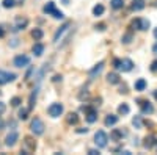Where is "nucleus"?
Returning <instances> with one entry per match:
<instances>
[{"instance_id": "c85d7f7f", "label": "nucleus", "mask_w": 157, "mask_h": 155, "mask_svg": "<svg viewBox=\"0 0 157 155\" xmlns=\"http://www.w3.org/2000/svg\"><path fill=\"white\" fill-rule=\"evenodd\" d=\"M102 13H104V6H102V5H96V6L93 8V14H94V16H101Z\"/></svg>"}, {"instance_id": "4c0bfd02", "label": "nucleus", "mask_w": 157, "mask_h": 155, "mask_svg": "<svg viewBox=\"0 0 157 155\" xmlns=\"http://www.w3.org/2000/svg\"><path fill=\"white\" fill-rule=\"evenodd\" d=\"M88 128H77V133H86Z\"/></svg>"}, {"instance_id": "2f4dec72", "label": "nucleus", "mask_w": 157, "mask_h": 155, "mask_svg": "<svg viewBox=\"0 0 157 155\" xmlns=\"http://www.w3.org/2000/svg\"><path fill=\"white\" fill-rule=\"evenodd\" d=\"M130 41H132V33H127V35L123 36V42H124V44H129Z\"/></svg>"}, {"instance_id": "9b49d317", "label": "nucleus", "mask_w": 157, "mask_h": 155, "mask_svg": "<svg viewBox=\"0 0 157 155\" xmlns=\"http://www.w3.org/2000/svg\"><path fill=\"white\" fill-rule=\"evenodd\" d=\"M132 68H134V63H132V60H129V58L121 60V61H120V66H118V69L123 71V72H129V71H132Z\"/></svg>"}, {"instance_id": "5701e85b", "label": "nucleus", "mask_w": 157, "mask_h": 155, "mask_svg": "<svg viewBox=\"0 0 157 155\" xmlns=\"http://www.w3.org/2000/svg\"><path fill=\"white\" fill-rule=\"evenodd\" d=\"M110 5L113 9H121L124 6V0H110Z\"/></svg>"}, {"instance_id": "bb28decb", "label": "nucleus", "mask_w": 157, "mask_h": 155, "mask_svg": "<svg viewBox=\"0 0 157 155\" xmlns=\"http://www.w3.org/2000/svg\"><path fill=\"white\" fill-rule=\"evenodd\" d=\"M90 97V93H88V89L86 88H83L80 93H78V100H85V99H88Z\"/></svg>"}, {"instance_id": "dca6fc26", "label": "nucleus", "mask_w": 157, "mask_h": 155, "mask_svg": "<svg viewBox=\"0 0 157 155\" xmlns=\"http://www.w3.org/2000/svg\"><path fill=\"white\" fill-rule=\"evenodd\" d=\"M155 143H157V138H155L154 135H149V136L145 138V143H143V146H145L146 149H151V147L155 146Z\"/></svg>"}, {"instance_id": "f3484780", "label": "nucleus", "mask_w": 157, "mask_h": 155, "mask_svg": "<svg viewBox=\"0 0 157 155\" xmlns=\"http://www.w3.org/2000/svg\"><path fill=\"white\" fill-rule=\"evenodd\" d=\"M107 82L110 85H116V83H120V75H118L116 72H110L107 75Z\"/></svg>"}, {"instance_id": "a19ab883", "label": "nucleus", "mask_w": 157, "mask_h": 155, "mask_svg": "<svg viewBox=\"0 0 157 155\" xmlns=\"http://www.w3.org/2000/svg\"><path fill=\"white\" fill-rule=\"evenodd\" d=\"M152 54L157 55V44H154V47H152Z\"/></svg>"}, {"instance_id": "ea45409f", "label": "nucleus", "mask_w": 157, "mask_h": 155, "mask_svg": "<svg viewBox=\"0 0 157 155\" xmlns=\"http://www.w3.org/2000/svg\"><path fill=\"white\" fill-rule=\"evenodd\" d=\"M54 82H61V75H55L54 77Z\"/></svg>"}, {"instance_id": "c9c22d12", "label": "nucleus", "mask_w": 157, "mask_h": 155, "mask_svg": "<svg viewBox=\"0 0 157 155\" xmlns=\"http://www.w3.org/2000/svg\"><path fill=\"white\" fill-rule=\"evenodd\" d=\"M96 28L101 30V31H104V30H105V24H98V25H96Z\"/></svg>"}, {"instance_id": "4be33fe9", "label": "nucleus", "mask_w": 157, "mask_h": 155, "mask_svg": "<svg viewBox=\"0 0 157 155\" xmlns=\"http://www.w3.org/2000/svg\"><path fill=\"white\" fill-rule=\"evenodd\" d=\"M116 122H118V116H115V114H109L107 118H105V125H107V127L115 125Z\"/></svg>"}, {"instance_id": "423d86ee", "label": "nucleus", "mask_w": 157, "mask_h": 155, "mask_svg": "<svg viewBox=\"0 0 157 155\" xmlns=\"http://www.w3.org/2000/svg\"><path fill=\"white\" fill-rule=\"evenodd\" d=\"M47 113L52 118H58V116L63 114V105L61 103H52V105L47 108Z\"/></svg>"}, {"instance_id": "9d476101", "label": "nucleus", "mask_w": 157, "mask_h": 155, "mask_svg": "<svg viewBox=\"0 0 157 155\" xmlns=\"http://www.w3.org/2000/svg\"><path fill=\"white\" fill-rule=\"evenodd\" d=\"M29 63H30V58L27 55H17L14 58V66L16 68H25V66H29Z\"/></svg>"}, {"instance_id": "58836bf2", "label": "nucleus", "mask_w": 157, "mask_h": 155, "mask_svg": "<svg viewBox=\"0 0 157 155\" xmlns=\"http://www.w3.org/2000/svg\"><path fill=\"white\" fill-rule=\"evenodd\" d=\"M90 155H99V150H94V149H91L90 152H88Z\"/></svg>"}, {"instance_id": "79ce46f5", "label": "nucleus", "mask_w": 157, "mask_h": 155, "mask_svg": "<svg viewBox=\"0 0 157 155\" xmlns=\"http://www.w3.org/2000/svg\"><path fill=\"white\" fill-rule=\"evenodd\" d=\"M3 36H5V30L0 27V38H3Z\"/></svg>"}, {"instance_id": "6ab92c4d", "label": "nucleus", "mask_w": 157, "mask_h": 155, "mask_svg": "<svg viewBox=\"0 0 157 155\" xmlns=\"http://www.w3.org/2000/svg\"><path fill=\"white\" fill-rule=\"evenodd\" d=\"M123 136H124V132H123V130H120V128H115V130L112 132V135H110V138H112V139H115V141H120Z\"/></svg>"}, {"instance_id": "39448f33", "label": "nucleus", "mask_w": 157, "mask_h": 155, "mask_svg": "<svg viewBox=\"0 0 157 155\" xmlns=\"http://www.w3.org/2000/svg\"><path fill=\"white\" fill-rule=\"evenodd\" d=\"M130 28H137V30H141V31H145L149 28V20L146 19H135L132 24H130Z\"/></svg>"}, {"instance_id": "e433bc0d", "label": "nucleus", "mask_w": 157, "mask_h": 155, "mask_svg": "<svg viewBox=\"0 0 157 155\" xmlns=\"http://www.w3.org/2000/svg\"><path fill=\"white\" fill-rule=\"evenodd\" d=\"M5 108H6V107H5V103H3V102H0V114H3V113H5Z\"/></svg>"}, {"instance_id": "7ed1b4c3", "label": "nucleus", "mask_w": 157, "mask_h": 155, "mask_svg": "<svg viewBox=\"0 0 157 155\" xmlns=\"http://www.w3.org/2000/svg\"><path fill=\"white\" fill-rule=\"evenodd\" d=\"M30 130L35 133V135H43L44 133V124L39 118H35L30 124Z\"/></svg>"}, {"instance_id": "f704fd0d", "label": "nucleus", "mask_w": 157, "mask_h": 155, "mask_svg": "<svg viewBox=\"0 0 157 155\" xmlns=\"http://www.w3.org/2000/svg\"><path fill=\"white\" fill-rule=\"evenodd\" d=\"M151 71H152V72H157V60L151 63Z\"/></svg>"}, {"instance_id": "f03ea898", "label": "nucleus", "mask_w": 157, "mask_h": 155, "mask_svg": "<svg viewBox=\"0 0 157 155\" xmlns=\"http://www.w3.org/2000/svg\"><path fill=\"white\" fill-rule=\"evenodd\" d=\"M43 11L46 13V14H52L55 19H63V17H64V16H63V13L58 11V9L55 8V3H54V2H49V3L43 8Z\"/></svg>"}, {"instance_id": "f257e3e1", "label": "nucleus", "mask_w": 157, "mask_h": 155, "mask_svg": "<svg viewBox=\"0 0 157 155\" xmlns=\"http://www.w3.org/2000/svg\"><path fill=\"white\" fill-rule=\"evenodd\" d=\"M36 150V141L32 136H25L22 141V153L24 155H30Z\"/></svg>"}, {"instance_id": "0eeeda50", "label": "nucleus", "mask_w": 157, "mask_h": 155, "mask_svg": "<svg viewBox=\"0 0 157 155\" xmlns=\"http://www.w3.org/2000/svg\"><path fill=\"white\" fill-rule=\"evenodd\" d=\"M83 111H85V116H86V121L90 124H93V122L98 121V113H96V110L93 107H86V108L83 107Z\"/></svg>"}, {"instance_id": "a18cd8bd", "label": "nucleus", "mask_w": 157, "mask_h": 155, "mask_svg": "<svg viewBox=\"0 0 157 155\" xmlns=\"http://www.w3.org/2000/svg\"><path fill=\"white\" fill-rule=\"evenodd\" d=\"M154 36H155V39H157V28L154 30Z\"/></svg>"}, {"instance_id": "20e7f679", "label": "nucleus", "mask_w": 157, "mask_h": 155, "mask_svg": "<svg viewBox=\"0 0 157 155\" xmlns=\"http://www.w3.org/2000/svg\"><path fill=\"white\" fill-rule=\"evenodd\" d=\"M107 141H109V136L104 130H99L96 135H94V143L98 147H105L107 146Z\"/></svg>"}, {"instance_id": "c756f323", "label": "nucleus", "mask_w": 157, "mask_h": 155, "mask_svg": "<svg viewBox=\"0 0 157 155\" xmlns=\"http://www.w3.org/2000/svg\"><path fill=\"white\" fill-rule=\"evenodd\" d=\"M132 124L135 125V128H140V127H141V119H140V116H135L134 121H132Z\"/></svg>"}, {"instance_id": "4468645a", "label": "nucleus", "mask_w": 157, "mask_h": 155, "mask_svg": "<svg viewBox=\"0 0 157 155\" xmlns=\"http://www.w3.org/2000/svg\"><path fill=\"white\" fill-rule=\"evenodd\" d=\"M17 138H19V135H17V132H11L8 136H6V139H5V144L8 146V147H13L16 144V141H17Z\"/></svg>"}, {"instance_id": "37998d69", "label": "nucleus", "mask_w": 157, "mask_h": 155, "mask_svg": "<svg viewBox=\"0 0 157 155\" xmlns=\"http://www.w3.org/2000/svg\"><path fill=\"white\" fill-rule=\"evenodd\" d=\"M3 128V121H2V118H0V130Z\"/></svg>"}, {"instance_id": "473e14b6", "label": "nucleus", "mask_w": 157, "mask_h": 155, "mask_svg": "<svg viewBox=\"0 0 157 155\" xmlns=\"http://www.w3.org/2000/svg\"><path fill=\"white\" fill-rule=\"evenodd\" d=\"M14 0H3V6L5 8H13V6H14Z\"/></svg>"}, {"instance_id": "412c9836", "label": "nucleus", "mask_w": 157, "mask_h": 155, "mask_svg": "<svg viewBox=\"0 0 157 155\" xmlns=\"http://www.w3.org/2000/svg\"><path fill=\"white\" fill-rule=\"evenodd\" d=\"M43 52H44V46H43L41 42H38V44L33 46V54H35L36 57H41Z\"/></svg>"}, {"instance_id": "a878e982", "label": "nucleus", "mask_w": 157, "mask_h": 155, "mask_svg": "<svg viewBox=\"0 0 157 155\" xmlns=\"http://www.w3.org/2000/svg\"><path fill=\"white\" fill-rule=\"evenodd\" d=\"M29 111H30V108H22L21 111H19V119H22V121H25L29 118Z\"/></svg>"}, {"instance_id": "cd10ccee", "label": "nucleus", "mask_w": 157, "mask_h": 155, "mask_svg": "<svg viewBox=\"0 0 157 155\" xmlns=\"http://www.w3.org/2000/svg\"><path fill=\"white\" fill-rule=\"evenodd\" d=\"M118 113H120V114H127L129 113V105H127V103H123V105L118 107Z\"/></svg>"}, {"instance_id": "b1692460", "label": "nucleus", "mask_w": 157, "mask_h": 155, "mask_svg": "<svg viewBox=\"0 0 157 155\" xmlns=\"http://www.w3.org/2000/svg\"><path fill=\"white\" fill-rule=\"evenodd\" d=\"M43 30L41 28H35L33 31H32V38H33V39L35 41H39V39H41V38H43Z\"/></svg>"}, {"instance_id": "a211bd4d", "label": "nucleus", "mask_w": 157, "mask_h": 155, "mask_svg": "<svg viewBox=\"0 0 157 155\" xmlns=\"http://www.w3.org/2000/svg\"><path fill=\"white\" fill-rule=\"evenodd\" d=\"M145 8V0H132V9L134 11H140Z\"/></svg>"}, {"instance_id": "72a5a7b5", "label": "nucleus", "mask_w": 157, "mask_h": 155, "mask_svg": "<svg viewBox=\"0 0 157 155\" xmlns=\"http://www.w3.org/2000/svg\"><path fill=\"white\" fill-rule=\"evenodd\" d=\"M35 100H36V91H35V93H32V96H30V107H29L30 110L35 107Z\"/></svg>"}, {"instance_id": "aec40b11", "label": "nucleus", "mask_w": 157, "mask_h": 155, "mask_svg": "<svg viewBox=\"0 0 157 155\" xmlns=\"http://www.w3.org/2000/svg\"><path fill=\"white\" fill-rule=\"evenodd\" d=\"M66 122H68L69 125L77 124V122H78V116H77V113H69V114L66 116Z\"/></svg>"}, {"instance_id": "f8f14e48", "label": "nucleus", "mask_w": 157, "mask_h": 155, "mask_svg": "<svg viewBox=\"0 0 157 155\" xmlns=\"http://www.w3.org/2000/svg\"><path fill=\"white\" fill-rule=\"evenodd\" d=\"M140 102V107H141V113L143 114H151L154 111V107L149 100H138Z\"/></svg>"}, {"instance_id": "7c9ffc66", "label": "nucleus", "mask_w": 157, "mask_h": 155, "mask_svg": "<svg viewBox=\"0 0 157 155\" xmlns=\"http://www.w3.org/2000/svg\"><path fill=\"white\" fill-rule=\"evenodd\" d=\"M21 102H22L21 97H13V99H11V105H13V107H19Z\"/></svg>"}, {"instance_id": "6e6552de", "label": "nucleus", "mask_w": 157, "mask_h": 155, "mask_svg": "<svg viewBox=\"0 0 157 155\" xmlns=\"http://www.w3.org/2000/svg\"><path fill=\"white\" fill-rule=\"evenodd\" d=\"M13 80H16V74L0 71V85H6V83H10Z\"/></svg>"}, {"instance_id": "c03bdc74", "label": "nucleus", "mask_w": 157, "mask_h": 155, "mask_svg": "<svg viewBox=\"0 0 157 155\" xmlns=\"http://www.w3.org/2000/svg\"><path fill=\"white\" fill-rule=\"evenodd\" d=\"M154 99L157 100V89H155V91H154Z\"/></svg>"}, {"instance_id": "393cba45", "label": "nucleus", "mask_w": 157, "mask_h": 155, "mask_svg": "<svg viewBox=\"0 0 157 155\" xmlns=\"http://www.w3.org/2000/svg\"><path fill=\"white\" fill-rule=\"evenodd\" d=\"M145 88H146V80L140 79V80L135 82V89H137V91H143Z\"/></svg>"}, {"instance_id": "ddd939ff", "label": "nucleus", "mask_w": 157, "mask_h": 155, "mask_svg": "<svg viewBox=\"0 0 157 155\" xmlns=\"http://www.w3.org/2000/svg\"><path fill=\"white\" fill-rule=\"evenodd\" d=\"M27 24H29V19H25V17H16V20H14V27H13V31L24 30L25 27H27Z\"/></svg>"}, {"instance_id": "2eb2a0df", "label": "nucleus", "mask_w": 157, "mask_h": 155, "mask_svg": "<svg viewBox=\"0 0 157 155\" xmlns=\"http://www.w3.org/2000/svg\"><path fill=\"white\" fill-rule=\"evenodd\" d=\"M102 69H104V61H101V63H98V64H96V66H94L93 69H91V71H90V74H88V75H90V79H91V80H93V79H94V77H96V75H99V74L102 72Z\"/></svg>"}, {"instance_id": "1a4fd4ad", "label": "nucleus", "mask_w": 157, "mask_h": 155, "mask_svg": "<svg viewBox=\"0 0 157 155\" xmlns=\"http://www.w3.org/2000/svg\"><path fill=\"white\" fill-rule=\"evenodd\" d=\"M69 27H71V22H66V24L63 25V27H60V30H58V31L55 33V36H54V42H55V46H58L60 39L63 38V35L69 30Z\"/></svg>"}]
</instances>
